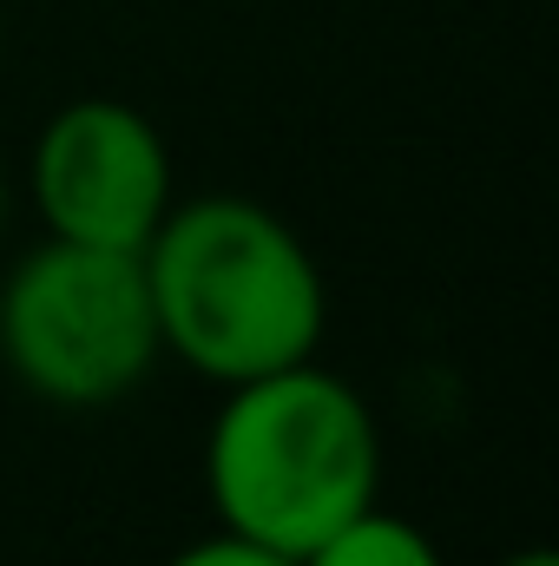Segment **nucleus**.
<instances>
[{"mask_svg": "<svg viewBox=\"0 0 559 566\" xmlns=\"http://www.w3.org/2000/svg\"><path fill=\"white\" fill-rule=\"evenodd\" d=\"M500 566H559V560H553V547H520V554H507Z\"/></svg>", "mask_w": 559, "mask_h": 566, "instance_id": "nucleus-7", "label": "nucleus"}, {"mask_svg": "<svg viewBox=\"0 0 559 566\" xmlns=\"http://www.w3.org/2000/svg\"><path fill=\"white\" fill-rule=\"evenodd\" d=\"M33 205L53 238L133 251L171 211V151L126 99H73L33 139Z\"/></svg>", "mask_w": 559, "mask_h": 566, "instance_id": "nucleus-4", "label": "nucleus"}, {"mask_svg": "<svg viewBox=\"0 0 559 566\" xmlns=\"http://www.w3.org/2000/svg\"><path fill=\"white\" fill-rule=\"evenodd\" d=\"M158 349L211 382H251L309 363L329 329V290L309 244L271 205L211 191L171 205L139 251Z\"/></svg>", "mask_w": 559, "mask_h": 566, "instance_id": "nucleus-1", "label": "nucleus"}, {"mask_svg": "<svg viewBox=\"0 0 559 566\" xmlns=\"http://www.w3.org/2000/svg\"><path fill=\"white\" fill-rule=\"evenodd\" d=\"M158 323L133 251L46 238L0 283V363L53 409H113L158 363Z\"/></svg>", "mask_w": 559, "mask_h": 566, "instance_id": "nucleus-3", "label": "nucleus"}, {"mask_svg": "<svg viewBox=\"0 0 559 566\" xmlns=\"http://www.w3.org/2000/svg\"><path fill=\"white\" fill-rule=\"evenodd\" d=\"M296 566H441V547L421 534L415 521L362 507L356 521H342L336 534H323Z\"/></svg>", "mask_w": 559, "mask_h": 566, "instance_id": "nucleus-5", "label": "nucleus"}, {"mask_svg": "<svg viewBox=\"0 0 559 566\" xmlns=\"http://www.w3.org/2000/svg\"><path fill=\"white\" fill-rule=\"evenodd\" d=\"M165 566H296V560H289V554H271V547H257V541H244V534H231V527H218V534L178 547Z\"/></svg>", "mask_w": 559, "mask_h": 566, "instance_id": "nucleus-6", "label": "nucleus"}, {"mask_svg": "<svg viewBox=\"0 0 559 566\" xmlns=\"http://www.w3.org/2000/svg\"><path fill=\"white\" fill-rule=\"evenodd\" d=\"M382 428L356 382L316 356L231 382L204 434V494L218 527L303 560L323 534L376 507Z\"/></svg>", "mask_w": 559, "mask_h": 566, "instance_id": "nucleus-2", "label": "nucleus"}, {"mask_svg": "<svg viewBox=\"0 0 559 566\" xmlns=\"http://www.w3.org/2000/svg\"><path fill=\"white\" fill-rule=\"evenodd\" d=\"M0 231H7V178H0Z\"/></svg>", "mask_w": 559, "mask_h": 566, "instance_id": "nucleus-8", "label": "nucleus"}]
</instances>
